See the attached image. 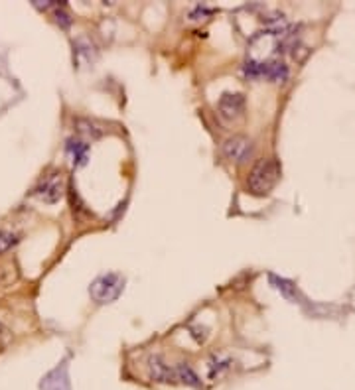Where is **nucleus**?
<instances>
[{"mask_svg": "<svg viewBox=\"0 0 355 390\" xmlns=\"http://www.w3.org/2000/svg\"><path fill=\"white\" fill-rule=\"evenodd\" d=\"M34 195L46 203L60 202V197L64 195V178H62V173L53 172L46 175L40 182V186L34 189Z\"/></svg>", "mask_w": 355, "mask_h": 390, "instance_id": "obj_2", "label": "nucleus"}, {"mask_svg": "<svg viewBox=\"0 0 355 390\" xmlns=\"http://www.w3.org/2000/svg\"><path fill=\"white\" fill-rule=\"evenodd\" d=\"M148 369H150V376L158 382H176V367H168L160 357H152L148 363Z\"/></svg>", "mask_w": 355, "mask_h": 390, "instance_id": "obj_5", "label": "nucleus"}, {"mask_svg": "<svg viewBox=\"0 0 355 390\" xmlns=\"http://www.w3.org/2000/svg\"><path fill=\"white\" fill-rule=\"evenodd\" d=\"M278 178H280V164L275 158H262L253 166L247 186L253 195H267L276 186Z\"/></svg>", "mask_w": 355, "mask_h": 390, "instance_id": "obj_1", "label": "nucleus"}, {"mask_svg": "<svg viewBox=\"0 0 355 390\" xmlns=\"http://www.w3.org/2000/svg\"><path fill=\"white\" fill-rule=\"evenodd\" d=\"M0 333H6V328H4L2 324H0Z\"/></svg>", "mask_w": 355, "mask_h": 390, "instance_id": "obj_9", "label": "nucleus"}, {"mask_svg": "<svg viewBox=\"0 0 355 390\" xmlns=\"http://www.w3.org/2000/svg\"><path fill=\"white\" fill-rule=\"evenodd\" d=\"M67 148H69V152L73 154V164H85V158H87V144L69 141Z\"/></svg>", "mask_w": 355, "mask_h": 390, "instance_id": "obj_7", "label": "nucleus"}, {"mask_svg": "<svg viewBox=\"0 0 355 390\" xmlns=\"http://www.w3.org/2000/svg\"><path fill=\"white\" fill-rule=\"evenodd\" d=\"M245 110V97L241 93H223L219 99V114L225 121H233L241 117Z\"/></svg>", "mask_w": 355, "mask_h": 390, "instance_id": "obj_4", "label": "nucleus"}, {"mask_svg": "<svg viewBox=\"0 0 355 390\" xmlns=\"http://www.w3.org/2000/svg\"><path fill=\"white\" fill-rule=\"evenodd\" d=\"M176 375H178V380H180V382L190 385V387H199V378H197V375H195L194 371H192L188 365H178Z\"/></svg>", "mask_w": 355, "mask_h": 390, "instance_id": "obj_6", "label": "nucleus"}, {"mask_svg": "<svg viewBox=\"0 0 355 390\" xmlns=\"http://www.w3.org/2000/svg\"><path fill=\"white\" fill-rule=\"evenodd\" d=\"M223 154H225L231 162L243 164L247 162L249 156L253 154V142L249 141L247 136H233L223 144Z\"/></svg>", "mask_w": 355, "mask_h": 390, "instance_id": "obj_3", "label": "nucleus"}, {"mask_svg": "<svg viewBox=\"0 0 355 390\" xmlns=\"http://www.w3.org/2000/svg\"><path fill=\"white\" fill-rule=\"evenodd\" d=\"M18 243V236L10 231H0V254L10 250Z\"/></svg>", "mask_w": 355, "mask_h": 390, "instance_id": "obj_8", "label": "nucleus"}]
</instances>
